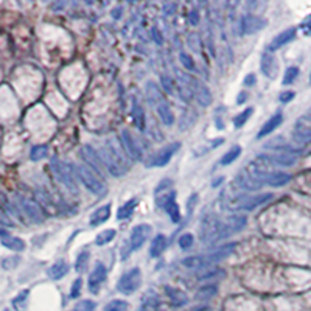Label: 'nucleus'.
I'll use <instances>...</instances> for the list:
<instances>
[{
    "mask_svg": "<svg viewBox=\"0 0 311 311\" xmlns=\"http://www.w3.org/2000/svg\"><path fill=\"white\" fill-rule=\"evenodd\" d=\"M199 235H201V241L210 245V243H217L219 240H224V238L230 237L232 233L227 229L224 221H221L215 215H207L201 221Z\"/></svg>",
    "mask_w": 311,
    "mask_h": 311,
    "instance_id": "f257e3e1",
    "label": "nucleus"
},
{
    "mask_svg": "<svg viewBox=\"0 0 311 311\" xmlns=\"http://www.w3.org/2000/svg\"><path fill=\"white\" fill-rule=\"evenodd\" d=\"M100 157L104 163V167L115 178L124 176V173L129 168L128 163L124 162V157L119 153V150L115 148V145L112 142H106L104 148L100 153Z\"/></svg>",
    "mask_w": 311,
    "mask_h": 311,
    "instance_id": "f03ea898",
    "label": "nucleus"
},
{
    "mask_svg": "<svg viewBox=\"0 0 311 311\" xmlns=\"http://www.w3.org/2000/svg\"><path fill=\"white\" fill-rule=\"evenodd\" d=\"M50 168L53 171V176L56 178V181H60L62 186L69 190L72 194H78V188H76V184H75V178L70 171L69 165H65L64 162H61L60 159L53 157L50 160Z\"/></svg>",
    "mask_w": 311,
    "mask_h": 311,
    "instance_id": "7ed1b4c3",
    "label": "nucleus"
},
{
    "mask_svg": "<svg viewBox=\"0 0 311 311\" xmlns=\"http://www.w3.org/2000/svg\"><path fill=\"white\" fill-rule=\"evenodd\" d=\"M75 173H76V178L83 182V186L89 190L91 193L96 194V196H101V194H106V188L103 186V182L95 176V174L84 167V165H75L73 167Z\"/></svg>",
    "mask_w": 311,
    "mask_h": 311,
    "instance_id": "20e7f679",
    "label": "nucleus"
},
{
    "mask_svg": "<svg viewBox=\"0 0 311 311\" xmlns=\"http://www.w3.org/2000/svg\"><path fill=\"white\" fill-rule=\"evenodd\" d=\"M140 283H142V271L139 268H132L120 277L119 283H117V289L124 296H131L140 288Z\"/></svg>",
    "mask_w": 311,
    "mask_h": 311,
    "instance_id": "39448f33",
    "label": "nucleus"
},
{
    "mask_svg": "<svg viewBox=\"0 0 311 311\" xmlns=\"http://www.w3.org/2000/svg\"><path fill=\"white\" fill-rule=\"evenodd\" d=\"M269 199H272V193L258 194V196H240L233 204H229V207L232 210H254Z\"/></svg>",
    "mask_w": 311,
    "mask_h": 311,
    "instance_id": "423d86ee",
    "label": "nucleus"
},
{
    "mask_svg": "<svg viewBox=\"0 0 311 311\" xmlns=\"http://www.w3.org/2000/svg\"><path fill=\"white\" fill-rule=\"evenodd\" d=\"M196 86H198V81L194 80L193 76L178 72V93L181 96V100L190 103L194 96V92H196Z\"/></svg>",
    "mask_w": 311,
    "mask_h": 311,
    "instance_id": "0eeeda50",
    "label": "nucleus"
},
{
    "mask_svg": "<svg viewBox=\"0 0 311 311\" xmlns=\"http://www.w3.org/2000/svg\"><path fill=\"white\" fill-rule=\"evenodd\" d=\"M293 137L299 143H311V111L296 122Z\"/></svg>",
    "mask_w": 311,
    "mask_h": 311,
    "instance_id": "6e6552de",
    "label": "nucleus"
},
{
    "mask_svg": "<svg viewBox=\"0 0 311 311\" xmlns=\"http://www.w3.org/2000/svg\"><path fill=\"white\" fill-rule=\"evenodd\" d=\"M181 147V143L174 142V143H170L167 145L165 148L159 150L157 153H156L153 157L150 159V163L148 167H154V168H160V167H165V165H168V162L171 160V157L174 156V153H176Z\"/></svg>",
    "mask_w": 311,
    "mask_h": 311,
    "instance_id": "1a4fd4ad",
    "label": "nucleus"
},
{
    "mask_svg": "<svg viewBox=\"0 0 311 311\" xmlns=\"http://www.w3.org/2000/svg\"><path fill=\"white\" fill-rule=\"evenodd\" d=\"M266 19L255 16V14H245L240 22V31L241 34H254L266 27Z\"/></svg>",
    "mask_w": 311,
    "mask_h": 311,
    "instance_id": "9d476101",
    "label": "nucleus"
},
{
    "mask_svg": "<svg viewBox=\"0 0 311 311\" xmlns=\"http://www.w3.org/2000/svg\"><path fill=\"white\" fill-rule=\"evenodd\" d=\"M120 139H122V143H123V148H124L126 154H128L132 160H137V162L142 160L143 154H142L140 145L135 142V139L132 137V134L128 129H122Z\"/></svg>",
    "mask_w": 311,
    "mask_h": 311,
    "instance_id": "9b49d317",
    "label": "nucleus"
},
{
    "mask_svg": "<svg viewBox=\"0 0 311 311\" xmlns=\"http://www.w3.org/2000/svg\"><path fill=\"white\" fill-rule=\"evenodd\" d=\"M153 227L150 224H139L135 226L131 232V237H129V250H137L140 249L145 241L148 240V237L151 235Z\"/></svg>",
    "mask_w": 311,
    "mask_h": 311,
    "instance_id": "f8f14e48",
    "label": "nucleus"
},
{
    "mask_svg": "<svg viewBox=\"0 0 311 311\" xmlns=\"http://www.w3.org/2000/svg\"><path fill=\"white\" fill-rule=\"evenodd\" d=\"M19 204H21L24 213H25L27 218L30 221H33V222H42L44 221V213H42L41 207H39L36 202L27 199V198L19 196Z\"/></svg>",
    "mask_w": 311,
    "mask_h": 311,
    "instance_id": "ddd939ff",
    "label": "nucleus"
},
{
    "mask_svg": "<svg viewBox=\"0 0 311 311\" xmlns=\"http://www.w3.org/2000/svg\"><path fill=\"white\" fill-rule=\"evenodd\" d=\"M106 276H108V271H106V266L103 263H96V266L93 268V271L89 276V291L92 294H96L100 291L101 283L106 280Z\"/></svg>",
    "mask_w": 311,
    "mask_h": 311,
    "instance_id": "4468645a",
    "label": "nucleus"
},
{
    "mask_svg": "<svg viewBox=\"0 0 311 311\" xmlns=\"http://www.w3.org/2000/svg\"><path fill=\"white\" fill-rule=\"evenodd\" d=\"M159 206L163 207V210L168 213V217L171 218L173 222L181 221V212H179V206L176 202V191H171L167 194V196H163V202H160Z\"/></svg>",
    "mask_w": 311,
    "mask_h": 311,
    "instance_id": "2eb2a0df",
    "label": "nucleus"
},
{
    "mask_svg": "<svg viewBox=\"0 0 311 311\" xmlns=\"http://www.w3.org/2000/svg\"><path fill=\"white\" fill-rule=\"evenodd\" d=\"M258 159L268 160V163H272V165H280V167H293V165L297 162L296 156L294 154H288V153L263 154V156H260Z\"/></svg>",
    "mask_w": 311,
    "mask_h": 311,
    "instance_id": "dca6fc26",
    "label": "nucleus"
},
{
    "mask_svg": "<svg viewBox=\"0 0 311 311\" xmlns=\"http://www.w3.org/2000/svg\"><path fill=\"white\" fill-rule=\"evenodd\" d=\"M81 157L91 165V168H93L96 173H103V168H104V163L100 157V154H96L95 150L92 147H89V145H84L83 150H81Z\"/></svg>",
    "mask_w": 311,
    "mask_h": 311,
    "instance_id": "f3484780",
    "label": "nucleus"
},
{
    "mask_svg": "<svg viewBox=\"0 0 311 311\" xmlns=\"http://www.w3.org/2000/svg\"><path fill=\"white\" fill-rule=\"evenodd\" d=\"M260 67H261V72L265 73V76H268L269 80H274L277 72H279V64H277V60L274 56H272L271 52H265L263 55H261V62H260Z\"/></svg>",
    "mask_w": 311,
    "mask_h": 311,
    "instance_id": "a211bd4d",
    "label": "nucleus"
},
{
    "mask_svg": "<svg viewBox=\"0 0 311 311\" xmlns=\"http://www.w3.org/2000/svg\"><path fill=\"white\" fill-rule=\"evenodd\" d=\"M296 33H297V30L293 27V28H288V30H285V31H281L280 34H277L274 39H272V42L269 44V47H268V52H276V50H279V48H281L283 45H286L288 42H291V41H294V37H296Z\"/></svg>",
    "mask_w": 311,
    "mask_h": 311,
    "instance_id": "6ab92c4d",
    "label": "nucleus"
},
{
    "mask_svg": "<svg viewBox=\"0 0 311 311\" xmlns=\"http://www.w3.org/2000/svg\"><path fill=\"white\" fill-rule=\"evenodd\" d=\"M235 182L238 184V186H240L241 188L249 190V191H257V190L261 188V186H263V184H260V182H258L254 176H252V174H250L249 171H246V170H243V171H240V173L237 174Z\"/></svg>",
    "mask_w": 311,
    "mask_h": 311,
    "instance_id": "aec40b11",
    "label": "nucleus"
},
{
    "mask_svg": "<svg viewBox=\"0 0 311 311\" xmlns=\"http://www.w3.org/2000/svg\"><path fill=\"white\" fill-rule=\"evenodd\" d=\"M235 248H237V243H229V245L219 246L215 250H212L210 254H207L206 260L209 263H217V261H221V260L230 257L233 254V250H235Z\"/></svg>",
    "mask_w": 311,
    "mask_h": 311,
    "instance_id": "412c9836",
    "label": "nucleus"
},
{
    "mask_svg": "<svg viewBox=\"0 0 311 311\" xmlns=\"http://www.w3.org/2000/svg\"><path fill=\"white\" fill-rule=\"evenodd\" d=\"M281 122H283V115H281V112H277L271 117V119L263 124V128H261L257 134V140H261L263 137H266V135H269L274 129H277L279 126L281 124Z\"/></svg>",
    "mask_w": 311,
    "mask_h": 311,
    "instance_id": "4be33fe9",
    "label": "nucleus"
},
{
    "mask_svg": "<svg viewBox=\"0 0 311 311\" xmlns=\"http://www.w3.org/2000/svg\"><path fill=\"white\" fill-rule=\"evenodd\" d=\"M109 217H111V206L109 204H106V206L98 207L92 213L91 218H89V224L92 227H96V226H100V224H103V222L108 221Z\"/></svg>",
    "mask_w": 311,
    "mask_h": 311,
    "instance_id": "5701e85b",
    "label": "nucleus"
},
{
    "mask_svg": "<svg viewBox=\"0 0 311 311\" xmlns=\"http://www.w3.org/2000/svg\"><path fill=\"white\" fill-rule=\"evenodd\" d=\"M165 293H167V296L173 302V305H176V307H182L188 302V296L184 293L182 289L173 288V286H165Z\"/></svg>",
    "mask_w": 311,
    "mask_h": 311,
    "instance_id": "b1692460",
    "label": "nucleus"
},
{
    "mask_svg": "<svg viewBox=\"0 0 311 311\" xmlns=\"http://www.w3.org/2000/svg\"><path fill=\"white\" fill-rule=\"evenodd\" d=\"M131 114H132L134 124L137 126L140 131H145V124H147V120H145V112H143L142 104L135 98L132 100V112Z\"/></svg>",
    "mask_w": 311,
    "mask_h": 311,
    "instance_id": "393cba45",
    "label": "nucleus"
},
{
    "mask_svg": "<svg viewBox=\"0 0 311 311\" xmlns=\"http://www.w3.org/2000/svg\"><path fill=\"white\" fill-rule=\"evenodd\" d=\"M167 249V238H165V235H162V233H159V235H156L153 243H151V248H150V255L153 258H157L163 254V250Z\"/></svg>",
    "mask_w": 311,
    "mask_h": 311,
    "instance_id": "a878e982",
    "label": "nucleus"
},
{
    "mask_svg": "<svg viewBox=\"0 0 311 311\" xmlns=\"http://www.w3.org/2000/svg\"><path fill=\"white\" fill-rule=\"evenodd\" d=\"M182 265L193 269V271H201V269H206L210 263L206 260V257H199V255H193V257H187L182 260Z\"/></svg>",
    "mask_w": 311,
    "mask_h": 311,
    "instance_id": "bb28decb",
    "label": "nucleus"
},
{
    "mask_svg": "<svg viewBox=\"0 0 311 311\" xmlns=\"http://www.w3.org/2000/svg\"><path fill=\"white\" fill-rule=\"evenodd\" d=\"M224 222H226L227 229L230 230V233H237V232H240V230H243L246 227L248 219H246V217H243V215H232V217L226 218Z\"/></svg>",
    "mask_w": 311,
    "mask_h": 311,
    "instance_id": "cd10ccee",
    "label": "nucleus"
},
{
    "mask_svg": "<svg viewBox=\"0 0 311 311\" xmlns=\"http://www.w3.org/2000/svg\"><path fill=\"white\" fill-rule=\"evenodd\" d=\"M67 272H69V265H67L65 261L60 260V261H56L55 265H52L50 268H48L47 274H48V277L53 279V280H60V279H62L67 274Z\"/></svg>",
    "mask_w": 311,
    "mask_h": 311,
    "instance_id": "c85d7f7f",
    "label": "nucleus"
},
{
    "mask_svg": "<svg viewBox=\"0 0 311 311\" xmlns=\"http://www.w3.org/2000/svg\"><path fill=\"white\" fill-rule=\"evenodd\" d=\"M194 96H196V100L198 103L202 106V108H207V106L212 104L213 98H212V93L209 91V87L207 86H204V84H199L196 86V92H194Z\"/></svg>",
    "mask_w": 311,
    "mask_h": 311,
    "instance_id": "c756f323",
    "label": "nucleus"
},
{
    "mask_svg": "<svg viewBox=\"0 0 311 311\" xmlns=\"http://www.w3.org/2000/svg\"><path fill=\"white\" fill-rule=\"evenodd\" d=\"M156 108H157V114H159L160 120H162V123H163L165 126H171V124H174V114H173L171 108L168 106V103L162 101V103H159L157 106H156Z\"/></svg>",
    "mask_w": 311,
    "mask_h": 311,
    "instance_id": "7c9ffc66",
    "label": "nucleus"
},
{
    "mask_svg": "<svg viewBox=\"0 0 311 311\" xmlns=\"http://www.w3.org/2000/svg\"><path fill=\"white\" fill-rule=\"evenodd\" d=\"M145 92H147V98L151 104L157 106L159 103H162V92L157 86H156L153 81H148L147 83V89H145Z\"/></svg>",
    "mask_w": 311,
    "mask_h": 311,
    "instance_id": "2f4dec72",
    "label": "nucleus"
},
{
    "mask_svg": "<svg viewBox=\"0 0 311 311\" xmlns=\"http://www.w3.org/2000/svg\"><path fill=\"white\" fill-rule=\"evenodd\" d=\"M0 243L6 248V249H11V250H17L21 252L25 249V241L17 238V237H11V235H6V237H2V240H0Z\"/></svg>",
    "mask_w": 311,
    "mask_h": 311,
    "instance_id": "473e14b6",
    "label": "nucleus"
},
{
    "mask_svg": "<svg viewBox=\"0 0 311 311\" xmlns=\"http://www.w3.org/2000/svg\"><path fill=\"white\" fill-rule=\"evenodd\" d=\"M240 156H241V147L235 145V147H232L230 150H227V153L222 156L221 160H219V165H222V167H226V165H230L232 162H235L240 157Z\"/></svg>",
    "mask_w": 311,
    "mask_h": 311,
    "instance_id": "72a5a7b5",
    "label": "nucleus"
},
{
    "mask_svg": "<svg viewBox=\"0 0 311 311\" xmlns=\"http://www.w3.org/2000/svg\"><path fill=\"white\" fill-rule=\"evenodd\" d=\"M89 260H91L89 250H83L81 254H78L76 261H75V269L78 274H84V271L87 269V265H89Z\"/></svg>",
    "mask_w": 311,
    "mask_h": 311,
    "instance_id": "f704fd0d",
    "label": "nucleus"
},
{
    "mask_svg": "<svg viewBox=\"0 0 311 311\" xmlns=\"http://www.w3.org/2000/svg\"><path fill=\"white\" fill-rule=\"evenodd\" d=\"M196 112H194L193 109H186V111H184V114H182V117H181V126H179V128H181V131H186V129H188L190 128V126L194 123V122H196Z\"/></svg>",
    "mask_w": 311,
    "mask_h": 311,
    "instance_id": "c9c22d12",
    "label": "nucleus"
},
{
    "mask_svg": "<svg viewBox=\"0 0 311 311\" xmlns=\"http://www.w3.org/2000/svg\"><path fill=\"white\" fill-rule=\"evenodd\" d=\"M135 206H137V199H135V198L129 199L128 202L124 204V206H122L119 209V212H117V218H119V219H126L128 217H131V213L134 212Z\"/></svg>",
    "mask_w": 311,
    "mask_h": 311,
    "instance_id": "e433bc0d",
    "label": "nucleus"
},
{
    "mask_svg": "<svg viewBox=\"0 0 311 311\" xmlns=\"http://www.w3.org/2000/svg\"><path fill=\"white\" fill-rule=\"evenodd\" d=\"M115 235H117L115 229H106V230H103V232L98 233V237L95 238V243H96L98 246L108 245V243H111V241L115 238Z\"/></svg>",
    "mask_w": 311,
    "mask_h": 311,
    "instance_id": "4c0bfd02",
    "label": "nucleus"
},
{
    "mask_svg": "<svg viewBox=\"0 0 311 311\" xmlns=\"http://www.w3.org/2000/svg\"><path fill=\"white\" fill-rule=\"evenodd\" d=\"M252 112H254V109L252 108H248V109H245L243 112H240L235 119H233V126H235V128L238 129V128H243V126L246 124V122L249 120V117L252 115Z\"/></svg>",
    "mask_w": 311,
    "mask_h": 311,
    "instance_id": "58836bf2",
    "label": "nucleus"
},
{
    "mask_svg": "<svg viewBox=\"0 0 311 311\" xmlns=\"http://www.w3.org/2000/svg\"><path fill=\"white\" fill-rule=\"evenodd\" d=\"M27 300H28V291H22L19 293L14 299H13V307L16 308V311H25L27 308Z\"/></svg>",
    "mask_w": 311,
    "mask_h": 311,
    "instance_id": "ea45409f",
    "label": "nucleus"
},
{
    "mask_svg": "<svg viewBox=\"0 0 311 311\" xmlns=\"http://www.w3.org/2000/svg\"><path fill=\"white\" fill-rule=\"evenodd\" d=\"M128 308H129L128 302H124V300H120V299H115V300H111V302L103 308V311H126Z\"/></svg>",
    "mask_w": 311,
    "mask_h": 311,
    "instance_id": "a19ab883",
    "label": "nucleus"
},
{
    "mask_svg": "<svg viewBox=\"0 0 311 311\" xmlns=\"http://www.w3.org/2000/svg\"><path fill=\"white\" fill-rule=\"evenodd\" d=\"M47 154H48V148L45 147V145H37V147H34L30 153V159L37 162V160H41L44 157H47Z\"/></svg>",
    "mask_w": 311,
    "mask_h": 311,
    "instance_id": "79ce46f5",
    "label": "nucleus"
},
{
    "mask_svg": "<svg viewBox=\"0 0 311 311\" xmlns=\"http://www.w3.org/2000/svg\"><path fill=\"white\" fill-rule=\"evenodd\" d=\"M297 76H299V67H288L285 75H283V86H288V84H293L296 80H297Z\"/></svg>",
    "mask_w": 311,
    "mask_h": 311,
    "instance_id": "37998d69",
    "label": "nucleus"
},
{
    "mask_svg": "<svg viewBox=\"0 0 311 311\" xmlns=\"http://www.w3.org/2000/svg\"><path fill=\"white\" fill-rule=\"evenodd\" d=\"M217 294V286H213V285H209V286H204L201 288L198 293H196V299L199 300H207L210 297H213Z\"/></svg>",
    "mask_w": 311,
    "mask_h": 311,
    "instance_id": "c03bdc74",
    "label": "nucleus"
},
{
    "mask_svg": "<svg viewBox=\"0 0 311 311\" xmlns=\"http://www.w3.org/2000/svg\"><path fill=\"white\" fill-rule=\"evenodd\" d=\"M178 245H179V248L184 249V250H186V249H190V248L193 246V235H191V233H184V235L179 237Z\"/></svg>",
    "mask_w": 311,
    "mask_h": 311,
    "instance_id": "a18cd8bd",
    "label": "nucleus"
},
{
    "mask_svg": "<svg viewBox=\"0 0 311 311\" xmlns=\"http://www.w3.org/2000/svg\"><path fill=\"white\" fill-rule=\"evenodd\" d=\"M179 61L182 62V65L186 67L187 70H194V61H193V58L188 53L181 52L179 53Z\"/></svg>",
    "mask_w": 311,
    "mask_h": 311,
    "instance_id": "49530a36",
    "label": "nucleus"
},
{
    "mask_svg": "<svg viewBox=\"0 0 311 311\" xmlns=\"http://www.w3.org/2000/svg\"><path fill=\"white\" fill-rule=\"evenodd\" d=\"M160 83H162V89L167 92V93H173L174 92V83H173V80L170 78V75H167V73H163L162 76H160Z\"/></svg>",
    "mask_w": 311,
    "mask_h": 311,
    "instance_id": "de8ad7c7",
    "label": "nucleus"
},
{
    "mask_svg": "<svg viewBox=\"0 0 311 311\" xmlns=\"http://www.w3.org/2000/svg\"><path fill=\"white\" fill-rule=\"evenodd\" d=\"M96 307V304L93 300H81V302H78L75 307V311H93Z\"/></svg>",
    "mask_w": 311,
    "mask_h": 311,
    "instance_id": "09e8293b",
    "label": "nucleus"
},
{
    "mask_svg": "<svg viewBox=\"0 0 311 311\" xmlns=\"http://www.w3.org/2000/svg\"><path fill=\"white\" fill-rule=\"evenodd\" d=\"M81 286H83V280L78 277L75 281H73V285H72V291H70V297L76 299L78 296L81 294Z\"/></svg>",
    "mask_w": 311,
    "mask_h": 311,
    "instance_id": "8fccbe9b",
    "label": "nucleus"
},
{
    "mask_svg": "<svg viewBox=\"0 0 311 311\" xmlns=\"http://www.w3.org/2000/svg\"><path fill=\"white\" fill-rule=\"evenodd\" d=\"M218 274H222V269H210V271H204L202 274L198 276L199 280H207V279H213L217 277Z\"/></svg>",
    "mask_w": 311,
    "mask_h": 311,
    "instance_id": "3c124183",
    "label": "nucleus"
},
{
    "mask_svg": "<svg viewBox=\"0 0 311 311\" xmlns=\"http://www.w3.org/2000/svg\"><path fill=\"white\" fill-rule=\"evenodd\" d=\"M296 96V93L293 92V91H285V92H281L280 95H279V100L281 101V103H289L291 100H293Z\"/></svg>",
    "mask_w": 311,
    "mask_h": 311,
    "instance_id": "603ef678",
    "label": "nucleus"
},
{
    "mask_svg": "<svg viewBox=\"0 0 311 311\" xmlns=\"http://www.w3.org/2000/svg\"><path fill=\"white\" fill-rule=\"evenodd\" d=\"M188 21H190V25H193V27L199 25V13L196 11V9H193V11H190V14H188Z\"/></svg>",
    "mask_w": 311,
    "mask_h": 311,
    "instance_id": "864d4df0",
    "label": "nucleus"
},
{
    "mask_svg": "<svg viewBox=\"0 0 311 311\" xmlns=\"http://www.w3.org/2000/svg\"><path fill=\"white\" fill-rule=\"evenodd\" d=\"M300 28H302L304 34H307V36H311V16L307 19L305 22H302V25H300Z\"/></svg>",
    "mask_w": 311,
    "mask_h": 311,
    "instance_id": "5fc2aeb1",
    "label": "nucleus"
},
{
    "mask_svg": "<svg viewBox=\"0 0 311 311\" xmlns=\"http://www.w3.org/2000/svg\"><path fill=\"white\" fill-rule=\"evenodd\" d=\"M257 83V76L254 73H249L246 78H245V86H252Z\"/></svg>",
    "mask_w": 311,
    "mask_h": 311,
    "instance_id": "6e6d98bb",
    "label": "nucleus"
},
{
    "mask_svg": "<svg viewBox=\"0 0 311 311\" xmlns=\"http://www.w3.org/2000/svg\"><path fill=\"white\" fill-rule=\"evenodd\" d=\"M174 9H176V5H174V3L165 5V6H163V14H165V16H171Z\"/></svg>",
    "mask_w": 311,
    "mask_h": 311,
    "instance_id": "4d7b16f0",
    "label": "nucleus"
},
{
    "mask_svg": "<svg viewBox=\"0 0 311 311\" xmlns=\"http://www.w3.org/2000/svg\"><path fill=\"white\" fill-rule=\"evenodd\" d=\"M0 222H3V224H6V226H13L11 219H9V218L5 215V212H2V210H0Z\"/></svg>",
    "mask_w": 311,
    "mask_h": 311,
    "instance_id": "13d9d810",
    "label": "nucleus"
},
{
    "mask_svg": "<svg viewBox=\"0 0 311 311\" xmlns=\"http://www.w3.org/2000/svg\"><path fill=\"white\" fill-rule=\"evenodd\" d=\"M153 34H154V41L157 44H162V34L159 33L157 28H153Z\"/></svg>",
    "mask_w": 311,
    "mask_h": 311,
    "instance_id": "bf43d9fd",
    "label": "nucleus"
},
{
    "mask_svg": "<svg viewBox=\"0 0 311 311\" xmlns=\"http://www.w3.org/2000/svg\"><path fill=\"white\" fill-rule=\"evenodd\" d=\"M246 98H248V93L246 92H241L238 95V98H237V104H243V103L246 101Z\"/></svg>",
    "mask_w": 311,
    "mask_h": 311,
    "instance_id": "052dcab7",
    "label": "nucleus"
},
{
    "mask_svg": "<svg viewBox=\"0 0 311 311\" xmlns=\"http://www.w3.org/2000/svg\"><path fill=\"white\" fill-rule=\"evenodd\" d=\"M120 11H122V9H120V8H117V9H114V11H112V16H114L115 19H119V17H120Z\"/></svg>",
    "mask_w": 311,
    "mask_h": 311,
    "instance_id": "680f3d73",
    "label": "nucleus"
},
{
    "mask_svg": "<svg viewBox=\"0 0 311 311\" xmlns=\"http://www.w3.org/2000/svg\"><path fill=\"white\" fill-rule=\"evenodd\" d=\"M221 182H222V178H219V179H217V181H213L212 186H213V187H217V186H219Z\"/></svg>",
    "mask_w": 311,
    "mask_h": 311,
    "instance_id": "e2e57ef3",
    "label": "nucleus"
},
{
    "mask_svg": "<svg viewBox=\"0 0 311 311\" xmlns=\"http://www.w3.org/2000/svg\"><path fill=\"white\" fill-rule=\"evenodd\" d=\"M5 311H6V310H5Z\"/></svg>",
    "mask_w": 311,
    "mask_h": 311,
    "instance_id": "0e129e2a",
    "label": "nucleus"
}]
</instances>
